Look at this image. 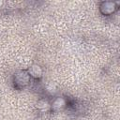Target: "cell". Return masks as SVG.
Returning a JSON list of instances; mask_svg holds the SVG:
<instances>
[{
  "instance_id": "obj_2",
  "label": "cell",
  "mask_w": 120,
  "mask_h": 120,
  "mask_svg": "<svg viewBox=\"0 0 120 120\" xmlns=\"http://www.w3.org/2000/svg\"><path fill=\"white\" fill-rule=\"evenodd\" d=\"M67 106V100L63 97H57L55 98L52 102L51 103V109L54 112H59L63 110Z\"/></svg>"
},
{
  "instance_id": "obj_3",
  "label": "cell",
  "mask_w": 120,
  "mask_h": 120,
  "mask_svg": "<svg viewBox=\"0 0 120 120\" xmlns=\"http://www.w3.org/2000/svg\"><path fill=\"white\" fill-rule=\"evenodd\" d=\"M117 9V6L113 2H103L100 6V11L104 15H111Z\"/></svg>"
},
{
  "instance_id": "obj_1",
  "label": "cell",
  "mask_w": 120,
  "mask_h": 120,
  "mask_svg": "<svg viewBox=\"0 0 120 120\" xmlns=\"http://www.w3.org/2000/svg\"><path fill=\"white\" fill-rule=\"evenodd\" d=\"M13 82H14L15 86L18 88H22V87L26 86L30 82V75H29L28 71H25V70L18 71L14 75Z\"/></svg>"
},
{
  "instance_id": "obj_4",
  "label": "cell",
  "mask_w": 120,
  "mask_h": 120,
  "mask_svg": "<svg viewBox=\"0 0 120 120\" xmlns=\"http://www.w3.org/2000/svg\"><path fill=\"white\" fill-rule=\"evenodd\" d=\"M28 73L30 75V77H33L35 79H39L42 77V74H43V69L42 68L38 65V64H33L29 69H28Z\"/></svg>"
},
{
  "instance_id": "obj_5",
  "label": "cell",
  "mask_w": 120,
  "mask_h": 120,
  "mask_svg": "<svg viewBox=\"0 0 120 120\" xmlns=\"http://www.w3.org/2000/svg\"><path fill=\"white\" fill-rule=\"evenodd\" d=\"M37 108L42 112H48L51 109V103H49V101H47L45 99H40L37 103Z\"/></svg>"
}]
</instances>
